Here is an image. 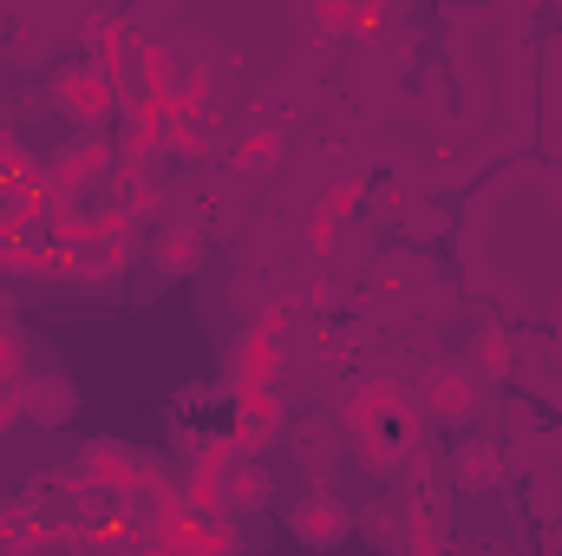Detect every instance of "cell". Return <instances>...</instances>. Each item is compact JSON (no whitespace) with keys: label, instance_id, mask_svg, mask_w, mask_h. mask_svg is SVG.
<instances>
[{"label":"cell","instance_id":"cell-1","mask_svg":"<svg viewBox=\"0 0 562 556\" xmlns=\"http://www.w3.org/2000/svg\"><path fill=\"white\" fill-rule=\"evenodd\" d=\"M301 537L308 544H334L340 537V505H301Z\"/></svg>","mask_w":562,"mask_h":556},{"label":"cell","instance_id":"cell-2","mask_svg":"<svg viewBox=\"0 0 562 556\" xmlns=\"http://www.w3.org/2000/svg\"><path fill=\"white\" fill-rule=\"evenodd\" d=\"M190 256H196L190 236H164V269H190Z\"/></svg>","mask_w":562,"mask_h":556},{"label":"cell","instance_id":"cell-3","mask_svg":"<svg viewBox=\"0 0 562 556\" xmlns=\"http://www.w3.org/2000/svg\"><path fill=\"white\" fill-rule=\"evenodd\" d=\"M485 478H498V459L491 452H465V485H485Z\"/></svg>","mask_w":562,"mask_h":556}]
</instances>
